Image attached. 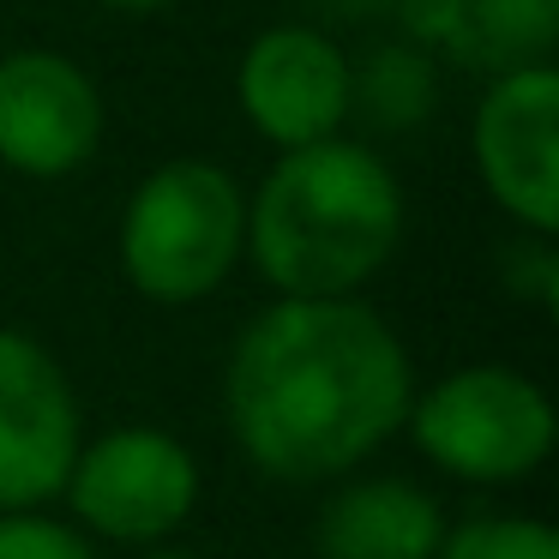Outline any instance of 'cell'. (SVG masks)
Masks as SVG:
<instances>
[{
    "label": "cell",
    "mask_w": 559,
    "mask_h": 559,
    "mask_svg": "<svg viewBox=\"0 0 559 559\" xmlns=\"http://www.w3.org/2000/svg\"><path fill=\"white\" fill-rule=\"evenodd\" d=\"M199 457L163 427H115L85 439L67 469V511L79 535L121 547H163L199 506Z\"/></svg>",
    "instance_id": "cell-5"
},
{
    "label": "cell",
    "mask_w": 559,
    "mask_h": 559,
    "mask_svg": "<svg viewBox=\"0 0 559 559\" xmlns=\"http://www.w3.org/2000/svg\"><path fill=\"white\" fill-rule=\"evenodd\" d=\"M415 49H445L487 79L554 61L559 0H403Z\"/></svg>",
    "instance_id": "cell-11"
},
{
    "label": "cell",
    "mask_w": 559,
    "mask_h": 559,
    "mask_svg": "<svg viewBox=\"0 0 559 559\" xmlns=\"http://www.w3.org/2000/svg\"><path fill=\"white\" fill-rule=\"evenodd\" d=\"M433 559H559V535L542 518H463L445 530Z\"/></svg>",
    "instance_id": "cell-12"
},
{
    "label": "cell",
    "mask_w": 559,
    "mask_h": 559,
    "mask_svg": "<svg viewBox=\"0 0 559 559\" xmlns=\"http://www.w3.org/2000/svg\"><path fill=\"white\" fill-rule=\"evenodd\" d=\"M409 223L403 181L373 145L337 133L277 151L247 193V265L271 295H361L391 265Z\"/></svg>",
    "instance_id": "cell-2"
},
{
    "label": "cell",
    "mask_w": 559,
    "mask_h": 559,
    "mask_svg": "<svg viewBox=\"0 0 559 559\" xmlns=\"http://www.w3.org/2000/svg\"><path fill=\"white\" fill-rule=\"evenodd\" d=\"M469 157L487 199L523 235L559 229V67H511L493 73L469 121Z\"/></svg>",
    "instance_id": "cell-6"
},
{
    "label": "cell",
    "mask_w": 559,
    "mask_h": 559,
    "mask_svg": "<svg viewBox=\"0 0 559 559\" xmlns=\"http://www.w3.org/2000/svg\"><path fill=\"white\" fill-rule=\"evenodd\" d=\"M445 506L403 475H349L313 518L319 559H433L445 542Z\"/></svg>",
    "instance_id": "cell-10"
},
{
    "label": "cell",
    "mask_w": 559,
    "mask_h": 559,
    "mask_svg": "<svg viewBox=\"0 0 559 559\" xmlns=\"http://www.w3.org/2000/svg\"><path fill=\"white\" fill-rule=\"evenodd\" d=\"M139 559H193V554H175V547H145Z\"/></svg>",
    "instance_id": "cell-15"
},
{
    "label": "cell",
    "mask_w": 559,
    "mask_h": 559,
    "mask_svg": "<svg viewBox=\"0 0 559 559\" xmlns=\"http://www.w3.org/2000/svg\"><path fill=\"white\" fill-rule=\"evenodd\" d=\"M0 559H97V547L49 511H0Z\"/></svg>",
    "instance_id": "cell-13"
},
{
    "label": "cell",
    "mask_w": 559,
    "mask_h": 559,
    "mask_svg": "<svg viewBox=\"0 0 559 559\" xmlns=\"http://www.w3.org/2000/svg\"><path fill=\"white\" fill-rule=\"evenodd\" d=\"M121 277L157 307L217 295L247 259V193L223 163L169 157L127 193L115 229Z\"/></svg>",
    "instance_id": "cell-3"
},
{
    "label": "cell",
    "mask_w": 559,
    "mask_h": 559,
    "mask_svg": "<svg viewBox=\"0 0 559 559\" xmlns=\"http://www.w3.org/2000/svg\"><path fill=\"white\" fill-rule=\"evenodd\" d=\"M103 91L61 49L0 55V169L25 181H67L103 151Z\"/></svg>",
    "instance_id": "cell-9"
},
{
    "label": "cell",
    "mask_w": 559,
    "mask_h": 559,
    "mask_svg": "<svg viewBox=\"0 0 559 559\" xmlns=\"http://www.w3.org/2000/svg\"><path fill=\"white\" fill-rule=\"evenodd\" d=\"M97 7L127 13V19H145V13H169V7H181V0H97Z\"/></svg>",
    "instance_id": "cell-14"
},
{
    "label": "cell",
    "mask_w": 559,
    "mask_h": 559,
    "mask_svg": "<svg viewBox=\"0 0 559 559\" xmlns=\"http://www.w3.org/2000/svg\"><path fill=\"white\" fill-rule=\"evenodd\" d=\"M409 397V349L361 295H271L223 361L235 451L289 487L355 475L403 427Z\"/></svg>",
    "instance_id": "cell-1"
},
{
    "label": "cell",
    "mask_w": 559,
    "mask_h": 559,
    "mask_svg": "<svg viewBox=\"0 0 559 559\" xmlns=\"http://www.w3.org/2000/svg\"><path fill=\"white\" fill-rule=\"evenodd\" d=\"M85 445V409L49 343L0 325V511H43L61 499Z\"/></svg>",
    "instance_id": "cell-7"
},
{
    "label": "cell",
    "mask_w": 559,
    "mask_h": 559,
    "mask_svg": "<svg viewBox=\"0 0 559 559\" xmlns=\"http://www.w3.org/2000/svg\"><path fill=\"white\" fill-rule=\"evenodd\" d=\"M235 103L271 151L319 145L355 115V61L319 25H265L235 61Z\"/></svg>",
    "instance_id": "cell-8"
},
{
    "label": "cell",
    "mask_w": 559,
    "mask_h": 559,
    "mask_svg": "<svg viewBox=\"0 0 559 559\" xmlns=\"http://www.w3.org/2000/svg\"><path fill=\"white\" fill-rule=\"evenodd\" d=\"M403 427L439 475L469 487L530 481L554 457L559 439L554 397L506 361H469L439 373L427 391L409 397Z\"/></svg>",
    "instance_id": "cell-4"
}]
</instances>
